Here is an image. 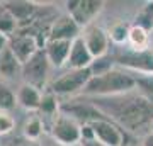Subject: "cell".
<instances>
[{
	"label": "cell",
	"instance_id": "1",
	"mask_svg": "<svg viewBox=\"0 0 153 146\" xmlns=\"http://www.w3.org/2000/svg\"><path fill=\"white\" fill-rule=\"evenodd\" d=\"M90 102L112 122L133 134L145 136L153 127V102L141 92H129L116 97L90 99Z\"/></svg>",
	"mask_w": 153,
	"mask_h": 146
},
{
	"label": "cell",
	"instance_id": "2",
	"mask_svg": "<svg viewBox=\"0 0 153 146\" xmlns=\"http://www.w3.org/2000/svg\"><path fill=\"white\" fill-rule=\"evenodd\" d=\"M138 88L136 76L129 71L116 66L107 73L92 76L83 90V97L87 99H104V97H116L124 93L134 92Z\"/></svg>",
	"mask_w": 153,
	"mask_h": 146
},
{
	"label": "cell",
	"instance_id": "3",
	"mask_svg": "<svg viewBox=\"0 0 153 146\" xmlns=\"http://www.w3.org/2000/svg\"><path fill=\"white\" fill-rule=\"evenodd\" d=\"M92 78V71L90 68L87 70H66L63 75L49 83L48 90L58 95H70L75 99V95H82L87 83Z\"/></svg>",
	"mask_w": 153,
	"mask_h": 146
},
{
	"label": "cell",
	"instance_id": "4",
	"mask_svg": "<svg viewBox=\"0 0 153 146\" xmlns=\"http://www.w3.org/2000/svg\"><path fill=\"white\" fill-rule=\"evenodd\" d=\"M49 134L60 146H76L82 143V124L60 110L55 119H51Z\"/></svg>",
	"mask_w": 153,
	"mask_h": 146
},
{
	"label": "cell",
	"instance_id": "5",
	"mask_svg": "<svg viewBox=\"0 0 153 146\" xmlns=\"http://www.w3.org/2000/svg\"><path fill=\"white\" fill-rule=\"evenodd\" d=\"M116 66L140 76H153V51H124L114 56Z\"/></svg>",
	"mask_w": 153,
	"mask_h": 146
},
{
	"label": "cell",
	"instance_id": "6",
	"mask_svg": "<svg viewBox=\"0 0 153 146\" xmlns=\"http://www.w3.org/2000/svg\"><path fill=\"white\" fill-rule=\"evenodd\" d=\"M49 68H51V63H49L48 56L44 53V49H39L26 65H22L21 75H22V78H24V83L38 87L39 90L44 88L46 83H48Z\"/></svg>",
	"mask_w": 153,
	"mask_h": 146
},
{
	"label": "cell",
	"instance_id": "7",
	"mask_svg": "<svg viewBox=\"0 0 153 146\" xmlns=\"http://www.w3.org/2000/svg\"><path fill=\"white\" fill-rule=\"evenodd\" d=\"M105 2L102 0H70L66 2V14L82 27L92 26L94 19L104 10Z\"/></svg>",
	"mask_w": 153,
	"mask_h": 146
},
{
	"label": "cell",
	"instance_id": "8",
	"mask_svg": "<svg viewBox=\"0 0 153 146\" xmlns=\"http://www.w3.org/2000/svg\"><path fill=\"white\" fill-rule=\"evenodd\" d=\"M92 127L94 139H97L99 143H102L104 146H124L126 136L121 131V127L116 122L104 117V119H95L92 122H87Z\"/></svg>",
	"mask_w": 153,
	"mask_h": 146
},
{
	"label": "cell",
	"instance_id": "9",
	"mask_svg": "<svg viewBox=\"0 0 153 146\" xmlns=\"http://www.w3.org/2000/svg\"><path fill=\"white\" fill-rule=\"evenodd\" d=\"M82 39L87 49L90 51V54L94 56V60L102 58L109 54V48H111V39L107 34V29L92 24V26L85 27L82 31Z\"/></svg>",
	"mask_w": 153,
	"mask_h": 146
},
{
	"label": "cell",
	"instance_id": "10",
	"mask_svg": "<svg viewBox=\"0 0 153 146\" xmlns=\"http://www.w3.org/2000/svg\"><path fill=\"white\" fill-rule=\"evenodd\" d=\"M9 48L12 49V53L16 54L17 60L21 61L22 65H26L39 49H43L38 41V36L34 33H27V31L14 34L9 41Z\"/></svg>",
	"mask_w": 153,
	"mask_h": 146
},
{
	"label": "cell",
	"instance_id": "11",
	"mask_svg": "<svg viewBox=\"0 0 153 146\" xmlns=\"http://www.w3.org/2000/svg\"><path fill=\"white\" fill-rule=\"evenodd\" d=\"M82 36V27L78 26L68 14H60L49 24L48 39H60V41H73Z\"/></svg>",
	"mask_w": 153,
	"mask_h": 146
},
{
	"label": "cell",
	"instance_id": "12",
	"mask_svg": "<svg viewBox=\"0 0 153 146\" xmlns=\"http://www.w3.org/2000/svg\"><path fill=\"white\" fill-rule=\"evenodd\" d=\"M7 10L12 14V17L17 21L19 29H26L29 24H33L38 14V4L36 2H27V0H10L4 2Z\"/></svg>",
	"mask_w": 153,
	"mask_h": 146
},
{
	"label": "cell",
	"instance_id": "13",
	"mask_svg": "<svg viewBox=\"0 0 153 146\" xmlns=\"http://www.w3.org/2000/svg\"><path fill=\"white\" fill-rule=\"evenodd\" d=\"M73 41H60V39H48L44 44V53L48 56L53 68H63L68 63Z\"/></svg>",
	"mask_w": 153,
	"mask_h": 146
},
{
	"label": "cell",
	"instance_id": "14",
	"mask_svg": "<svg viewBox=\"0 0 153 146\" xmlns=\"http://www.w3.org/2000/svg\"><path fill=\"white\" fill-rule=\"evenodd\" d=\"M92 63H94V56L87 49L82 36H78L71 43L70 58H68V63H66L68 70H87V68L92 66Z\"/></svg>",
	"mask_w": 153,
	"mask_h": 146
},
{
	"label": "cell",
	"instance_id": "15",
	"mask_svg": "<svg viewBox=\"0 0 153 146\" xmlns=\"http://www.w3.org/2000/svg\"><path fill=\"white\" fill-rule=\"evenodd\" d=\"M43 93L38 87L29 85V83H22L16 92L17 97V105H21L22 109H26L27 112H39L41 107V100H43Z\"/></svg>",
	"mask_w": 153,
	"mask_h": 146
},
{
	"label": "cell",
	"instance_id": "16",
	"mask_svg": "<svg viewBox=\"0 0 153 146\" xmlns=\"http://www.w3.org/2000/svg\"><path fill=\"white\" fill-rule=\"evenodd\" d=\"M19 73H22V63L17 60V56L7 46L0 53V76H2V80H12Z\"/></svg>",
	"mask_w": 153,
	"mask_h": 146
},
{
	"label": "cell",
	"instance_id": "17",
	"mask_svg": "<svg viewBox=\"0 0 153 146\" xmlns=\"http://www.w3.org/2000/svg\"><path fill=\"white\" fill-rule=\"evenodd\" d=\"M44 129H46V127H44L43 117L34 112L26 119V122L22 126V136H24V139L38 143V141L41 139V136L44 134Z\"/></svg>",
	"mask_w": 153,
	"mask_h": 146
},
{
	"label": "cell",
	"instance_id": "18",
	"mask_svg": "<svg viewBox=\"0 0 153 146\" xmlns=\"http://www.w3.org/2000/svg\"><path fill=\"white\" fill-rule=\"evenodd\" d=\"M128 44L131 46L133 51H148L150 48V33L145 27L133 24L128 36Z\"/></svg>",
	"mask_w": 153,
	"mask_h": 146
},
{
	"label": "cell",
	"instance_id": "19",
	"mask_svg": "<svg viewBox=\"0 0 153 146\" xmlns=\"http://www.w3.org/2000/svg\"><path fill=\"white\" fill-rule=\"evenodd\" d=\"M60 107H61V104L58 102V97L53 92L48 90V92L43 93V100H41V107H39V114L41 116L55 119L56 116L60 114Z\"/></svg>",
	"mask_w": 153,
	"mask_h": 146
},
{
	"label": "cell",
	"instance_id": "20",
	"mask_svg": "<svg viewBox=\"0 0 153 146\" xmlns=\"http://www.w3.org/2000/svg\"><path fill=\"white\" fill-rule=\"evenodd\" d=\"M129 29L131 26L124 21H119V22H114L112 26L107 29V34H109V39L112 44H128V36H129Z\"/></svg>",
	"mask_w": 153,
	"mask_h": 146
},
{
	"label": "cell",
	"instance_id": "21",
	"mask_svg": "<svg viewBox=\"0 0 153 146\" xmlns=\"http://www.w3.org/2000/svg\"><path fill=\"white\" fill-rule=\"evenodd\" d=\"M17 29H19L17 21L12 17L10 12L7 10V7L4 4H0V34H5V36L12 38Z\"/></svg>",
	"mask_w": 153,
	"mask_h": 146
},
{
	"label": "cell",
	"instance_id": "22",
	"mask_svg": "<svg viewBox=\"0 0 153 146\" xmlns=\"http://www.w3.org/2000/svg\"><path fill=\"white\" fill-rule=\"evenodd\" d=\"M136 26L145 27L148 33L153 31V2H146L136 14Z\"/></svg>",
	"mask_w": 153,
	"mask_h": 146
},
{
	"label": "cell",
	"instance_id": "23",
	"mask_svg": "<svg viewBox=\"0 0 153 146\" xmlns=\"http://www.w3.org/2000/svg\"><path fill=\"white\" fill-rule=\"evenodd\" d=\"M16 105H17L16 93L12 92L4 82H0V110H7V112H10Z\"/></svg>",
	"mask_w": 153,
	"mask_h": 146
},
{
	"label": "cell",
	"instance_id": "24",
	"mask_svg": "<svg viewBox=\"0 0 153 146\" xmlns=\"http://www.w3.org/2000/svg\"><path fill=\"white\" fill-rule=\"evenodd\" d=\"M112 68H116V60L107 54V56L94 60L92 66H90V71H92V76H97V75H102V73H107Z\"/></svg>",
	"mask_w": 153,
	"mask_h": 146
},
{
	"label": "cell",
	"instance_id": "25",
	"mask_svg": "<svg viewBox=\"0 0 153 146\" xmlns=\"http://www.w3.org/2000/svg\"><path fill=\"white\" fill-rule=\"evenodd\" d=\"M16 129V119L7 110H0V136H5Z\"/></svg>",
	"mask_w": 153,
	"mask_h": 146
},
{
	"label": "cell",
	"instance_id": "26",
	"mask_svg": "<svg viewBox=\"0 0 153 146\" xmlns=\"http://www.w3.org/2000/svg\"><path fill=\"white\" fill-rule=\"evenodd\" d=\"M141 146H153V131H150L141 138Z\"/></svg>",
	"mask_w": 153,
	"mask_h": 146
},
{
	"label": "cell",
	"instance_id": "27",
	"mask_svg": "<svg viewBox=\"0 0 153 146\" xmlns=\"http://www.w3.org/2000/svg\"><path fill=\"white\" fill-rule=\"evenodd\" d=\"M9 41H10V38H9V36H5V34H0V53H2L7 46H9Z\"/></svg>",
	"mask_w": 153,
	"mask_h": 146
},
{
	"label": "cell",
	"instance_id": "28",
	"mask_svg": "<svg viewBox=\"0 0 153 146\" xmlns=\"http://www.w3.org/2000/svg\"><path fill=\"white\" fill-rule=\"evenodd\" d=\"M82 146H104V145L99 143L97 139H85V141H82Z\"/></svg>",
	"mask_w": 153,
	"mask_h": 146
},
{
	"label": "cell",
	"instance_id": "29",
	"mask_svg": "<svg viewBox=\"0 0 153 146\" xmlns=\"http://www.w3.org/2000/svg\"><path fill=\"white\" fill-rule=\"evenodd\" d=\"M17 146H39V143H34V141H27V139H24L22 143H19Z\"/></svg>",
	"mask_w": 153,
	"mask_h": 146
},
{
	"label": "cell",
	"instance_id": "30",
	"mask_svg": "<svg viewBox=\"0 0 153 146\" xmlns=\"http://www.w3.org/2000/svg\"><path fill=\"white\" fill-rule=\"evenodd\" d=\"M133 146H141V143H140V145H133Z\"/></svg>",
	"mask_w": 153,
	"mask_h": 146
},
{
	"label": "cell",
	"instance_id": "31",
	"mask_svg": "<svg viewBox=\"0 0 153 146\" xmlns=\"http://www.w3.org/2000/svg\"><path fill=\"white\" fill-rule=\"evenodd\" d=\"M76 146H82V143H80V145H76Z\"/></svg>",
	"mask_w": 153,
	"mask_h": 146
}]
</instances>
